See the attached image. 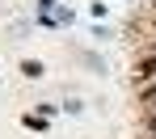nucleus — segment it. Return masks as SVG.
Segmentation results:
<instances>
[{
	"label": "nucleus",
	"mask_w": 156,
	"mask_h": 139,
	"mask_svg": "<svg viewBox=\"0 0 156 139\" xmlns=\"http://www.w3.org/2000/svg\"><path fill=\"white\" fill-rule=\"evenodd\" d=\"M21 72H26L30 80H38V76H42V63H38V59H26V63H21Z\"/></svg>",
	"instance_id": "f257e3e1"
},
{
	"label": "nucleus",
	"mask_w": 156,
	"mask_h": 139,
	"mask_svg": "<svg viewBox=\"0 0 156 139\" xmlns=\"http://www.w3.org/2000/svg\"><path fill=\"white\" fill-rule=\"evenodd\" d=\"M152 72H156V59H148V63L139 68V76H152Z\"/></svg>",
	"instance_id": "f03ea898"
},
{
	"label": "nucleus",
	"mask_w": 156,
	"mask_h": 139,
	"mask_svg": "<svg viewBox=\"0 0 156 139\" xmlns=\"http://www.w3.org/2000/svg\"><path fill=\"white\" fill-rule=\"evenodd\" d=\"M51 4H55V0H38V13L47 17V13H51Z\"/></svg>",
	"instance_id": "7ed1b4c3"
}]
</instances>
